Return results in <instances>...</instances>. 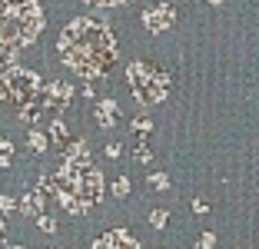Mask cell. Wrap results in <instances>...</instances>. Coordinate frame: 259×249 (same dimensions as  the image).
<instances>
[{
  "instance_id": "1",
  "label": "cell",
  "mask_w": 259,
  "mask_h": 249,
  "mask_svg": "<svg viewBox=\"0 0 259 249\" xmlns=\"http://www.w3.org/2000/svg\"><path fill=\"white\" fill-rule=\"evenodd\" d=\"M60 60L73 73L97 80L113 70V63L120 60V47H116L113 30L103 20L80 17V20L67 23L60 33Z\"/></svg>"
},
{
  "instance_id": "2",
  "label": "cell",
  "mask_w": 259,
  "mask_h": 249,
  "mask_svg": "<svg viewBox=\"0 0 259 249\" xmlns=\"http://www.w3.org/2000/svg\"><path fill=\"white\" fill-rule=\"evenodd\" d=\"M50 193L67 213L83 216L103 199V173L90 163V156H67L63 166L50 176Z\"/></svg>"
},
{
  "instance_id": "3",
  "label": "cell",
  "mask_w": 259,
  "mask_h": 249,
  "mask_svg": "<svg viewBox=\"0 0 259 249\" xmlns=\"http://www.w3.org/2000/svg\"><path fill=\"white\" fill-rule=\"evenodd\" d=\"M44 30V10L37 0H0V40L27 47Z\"/></svg>"
},
{
  "instance_id": "4",
  "label": "cell",
  "mask_w": 259,
  "mask_h": 249,
  "mask_svg": "<svg viewBox=\"0 0 259 249\" xmlns=\"http://www.w3.org/2000/svg\"><path fill=\"white\" fill-rule=\"evenodd\" d=\"M126 83L130 90H133V97L140 100V103H163V100L169 97V90H173V76L166 73L163 67H156V63H146V60H137L126 67Z\"/></svg>"
},
{
  "instance_id": "5",
  "label": "cell",
  "mask_w": 259,
  "mask_h": 249,
  "mask_svg": "<svg viewBox=\"0 0 259 249\" xmlns=\"http://www.w3.org/2000/svg\"><path fill=\"white\" fill-rule=\"evenodd\" d=\"M70 97H73V87H70V83H47V87H40V90H37V97H33L30 103L20 106V116L27 123L57 120L60 110H67Z\"/></svg>"
},
{
  "instance_id": "6",
  "label": "cell",
  "mask_w": 259,
  "mask_h": 249,
  "mask_svg": "<svg viewBox=\"0 0 259 249\" xmlns=\"http://www.w3.org/2000/svg\"><path fill=\"white\" fill-rule=\"evenodd\" d=\"M40 87H44L40 76L33 73V70H23V67H10L7 73L0 76V97L7 100V103H14L17 110L30 103Z\"/></svg>"
},
{
  "instance_id": "7",
  "label": "cell",
  "mask_w": 259,
  "mask_h": 249,
  "mask_svg": "<svg viewBox=\"0 0 259 249\" xmlns=\"http://www.w3.org/2000/svg\"><path fill=\"white\" fill-rule=\"evenodd\" d=\"M173 23H176V7H173V4H166V0L156 4V7H150L143 14V27L150 33H163V30H169Z\"/></svg>"
},
{
  "instance_id": "8",
  "label": "cell",
  "mask_w": 259,
  "mask_h": 249,
  "mask_svg": "<svg viewBox=\"0 0 259 249\" xmlns=\"http://www.w3.org/2000/svg\"><path fill=\"white\" fill-rule=\"evenodd\" d=\"M90 249H140V242L133 239L126 229H110V233H103Z\"/></svg>"
},
{
  "instance_id": "9",
  "label": "cell",
  "mask_w": 259,
  "mask_h": 249,
  "mask_svg": "<svg viewBox=\"0 0 259 249\" xmlns=\"http://www.w3.org/2000/svg\"><path fill=\"white\" fill-rule=\"evenodd\" d=\"M93 116H97V123L103 130L116 127V123H120V103H116V100H110V97L97 100V103H93Z\"/></svg>"
},
{
  "instance_id": "10",
  "label": "cell",
  "mask_w": 259,
  "mask_h": 249,
  "mask_svg": "<svg viewBox=\"0 0 259 249\" xmlns=\"http://www.w3.org/2000/svg\"><path fill=\"white\" fill-rule=\"evenodd\" d=\"M23 213H27V216H40V213H44V193H40V189H33L30 196H23V206H20Z\"/></svg>"
},
{
  "instance_id": "11",
  "label": "cell",
  "mask_w": 259,
  "mask_h": 249,
  "mask_svg": "<svg viewBox=\"0 0 259 249\" xmlns=\"http://www.w3.org/2000/svg\"><path fill=\"white\" fill-rule=\"evenodd\" d=\"M17 53H20V47H14V44H4V40H0V70H10V67H17Z\"/></svg>"
},
{
  "instance_id": "12",
  "label": "cell",
  "mask_w": 259,
  "mask_h": 249,
  "mask_svg": "<svg viewBox=\"0 0 259 249\" xmlns=\"http://www.w3.org/2000/svg\"><path fill=\"white\" fill-rule=\"evenodd\" d=\"M50 136H54L57 143H67V127L60 120H50Z\"/></svg>"
},
{
  "instance_id": "13",
  "label": "cell",
  "mask_w": 259,
  "mask_h": 249,
  "mask_svg": "<svg viewBox=\"0 0 259 249\" xmlns=\"http://www.w3.org/2000/svg\"><path fill=\"white\" fill-rule=\"evenodd\" d=\"M150 223H153L156 229H163V226L169 223V213H166V210H153V213H150Z\"/></svg>"
},
{
  "instance_id": "14",
  "label": "cell",
  "mask_w": 259,
  "mask_h": 249,
  "mask_svg": "<svg viewBox=\"0 0 259 249\" xmlns=\"http://www.w3.org/2000/svg\"><path fill=\"white\" fill-rule=\"evenodd\" d=\"M10 159H14V146H10L7 140H4V136H0V166H7Z\"/></svg>"
},
{
  "instance_id": "15",
  "label": "cell",
  "mask_w": 259,
  "mask_h": 249,
  "mask_svg": "<svg viewBox=\"0 0 259 249\" xmlns=\"http://www.w3.org/2000/svg\"><path fill=\"white\" fill-rule=\"evenodd\" d=\"M113 196H116V199L130 196V180H126V176H120V180L113 183Z\"/></svg>"
},
{
  "instance_id": "16",
  "label": "cell",
  "mask_w": 259,
  "mask_h": 249,
  "mask_svg": "<svg viewBox=\"0 0 259 249\" xmlns=\"http://www.w3.org/2000/svg\"><path fill=\"white\" fill-rule=\"evenodd\" d=\"M150 159H153V150L146 146V140H140L137 143V163H150Z\"/></svg>"
},
{
  "instance_id": "17",
  "label": "cell",
  "mask_w": 259,
  "mask_h": 249,
  "mask_svg": "<svg viewBox=\"0 0 259 249\" xmlns=\"http://www.w3.org/2000/svg\"><path fill=\"white\" fill-rule=\"evenodd\" d=\"M27 140H30V146H33L37 153H44V150H47V136H44V133H37V130H33Z\"/></svg>"
},
{
  "instance_id": "18",
  "label": "cell",
  "mask_w": 259,
  "mask_h": 249,
  "mask_svg": "<svg viewBox=\"0 0 259 249\" xmlns=\"http://www.w3.org/2000/svg\"><path fill=\"white\" fill-rule=\"evenodd\" d=\"M133 130H137V133H150V130H153V120H150V116H143V113H140L137 120H133Z\"/></svg>"
},
{
  "instance_id": "19",
  "label": "cell",
  "mask_w": 259,
  "mask_h": 249,
  "mask_svg": "<svg viewBox=\"0 0 259 249\" xmlns=\"http://www.w3.org/2000/svg\"><path fill=\"white\" fill-rule=\"evenodd\" d=\"M150 186L153 189H169V176L166 173H153L150 176Z\"/></svg>"
},
{
  "instance_id": "20",
  "label": "cell",
  "mask_w": 259,
  "mask_h": 249,
  "mask_svg": "<svg viewBox=\"0 0 259 249\" xmlns=\"http://www.w3.org/2000/svg\"><path fill=\"white\" fill-rule=\"evenodd\" d=\"M37 223H40V229H44V233H57V219H50V216H44V213H40Z\"/></svg>"
},
{
  "instance_id": "21",
  "label": "cell",
  "mask_w": 259,
  "mask_h": 249,
  "mask_svg": "<svg viewBox=\"0 0 259 249\" xmlns=\"http://www.w3.org/2000/svg\"><path fill=\"white\" fill-rule=\"evenodd\" d=\"M196 246H199V249H216V236H213V233H203V236L196 239Z\"/></svg>"
},
{
  "instance_id": "22",
  "label": "cell",
  "mask_w": 259,
  "mask_h": 249,
  "mask_svg": "<svg viewBox=\"0 0 259 249\" xmlns=\"http://www.w3.org/2000/svg\"><path fill=\"white\" fill-rule=\"evenodd\" d=\"M87 4H97V7H120V4H130V0H87Z\"/></svg>"
},
{
  "instance_id": "23",
  "label": "cell",
  "mask_w": 259,
  "mask_h": 249,
  "mask_svg": "<svg viewBox=\"0 0 259 249\" xmlns=\"http://www.w3.org/2000/svg\"><path fill=\"white\" fill-rule=\"evenodd\" d=\"M193 213H196V216L209 213V203H206V199H193Z\"/></svg>"
},
{
  "instance_id": "24",
  "label": "cell",
  "mask_w": 259,
  "mask_h": 249,
  "mask_svg": "<svg viewBox=\"0 0 259 249\" xmlns=\"http://www.w3.org/2000/svg\"><path fill=\"white\" fill-rule=\"evenodd\" d=\"M14 199H10V196H0V210H4V213H10V210H14Z\"/></svg>"
},
{
  "instance_id": "25",
  "label": "cell",
  "mask_w": 259,
  "mask_h": 249,
  "mask_svg": "<svg viewBox=\"0 0 259 249\" xmlns=\"http://www.w3.org/2000/svg\"><path fill=\"white\" fill-rule=\"evenodd\" d=\"M107 156H110V159L120 156V143H110V146H107Z\"/></svg>"
},
{
  "instance_id": "26",
  "label": "cell",
  "mask_w": 259,
  "mask_h": 249,
  "mask_svg": "<svg viewBox=\"0 0 259 249\" xmlns=\"http://www.w3.org/2000/svg\"><path fill=\"white\" fill-rule=\"evenodd\" d=\"M209 4H213V7H220V4H226V0H209Z\"/></svg>"
},
{
  "instance_id": "27",
  "label": "cell",
  "mask_w": 259,
  "mask_h": 249,
  "mask_svg": "<svg viewBox=\"0 0 259 249\" xmlns=\"http://www.w3.org/2000/svg\"><path fill=\"white\" fill-rule=\"evenodd\" d=\"M14 249H20V246H14Z\"/></svg>"
}]
</instances>
